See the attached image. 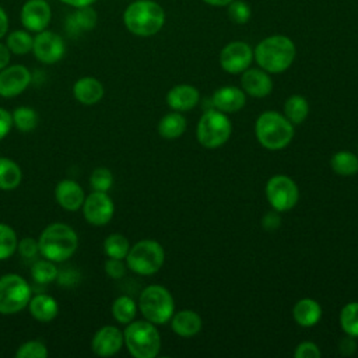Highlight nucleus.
<instances>
[{
	"label": "nucleus",
	"mask_w": 358,
	"mask_h": 358,
	"mask_svg": "<svg viewBox=\"0 0 358 358\" xmlns=\"http://www.w3.org/2000/svg\"><path fill=\"white\" fill-rule=\"evenodd\" d=\"M31 71L25 66H6L0 70V96L13 98L22 94L31 84Z\"/></svg>",
	"instance_id": "4468645a"
},
{
	"label": "nucleus",
	"mask_w": 358,
	"mask_h": 358,
	"mask_svg": "<svg viewBox=\"0 0 358 358\" xmlns=\"http://www.w3.org/2000/svg\"><path fill=\"white\" fill-rule=\"evenodd\" d=\"M136 313H137V305L134 299L127 295H122L116 298L112 303V315L115 320L122 324H127L133 322Z\"/></svg>",
	"instance_id": "cd10ccee"
},
{
	"label": "nucleus",
	"mask_w": 358,
	"mask_h": 358,
	"mask_svg": "<svg viewBox=\"0 0 358 358\" xmlns=\"http://www.w3.org/2000/svg\"><path fill=\"white\" fill-rule=\"evenodd\" d=\"M330 165L333 171L343 176H350L358 172V155L350 151H338L336 152L331 159Z\"/></svg>",
	"instance_id": "c85d7f7f"
},
{
	"label": "nucleus",
	"mask_w": 358,
	"mask_h": 358,
	"mask_svg": "<svg viewBox=\"0 0 358 358\" xmlns=\"http://www.w3.org/2000/svg\"><path fill=\"white\" fill-rule=\"evenodd\" d=\"M123 343V333L117 327L103 326L94 334L91 348L98 357H112L120 351Z\"/></svg>",
	"instance_id": "dca6fc26"
},
{
	"label": "nucleus",
	"mask_w": 358,
	"mask_h": 358,
	"mask_svg": "<svg viewBox=\"0 0 358 358\" xmlns=\"http://www.w3.org/2000/svg\"><path fill=\"white\" fill-rule=\"evenodd\" d=\"M115 213V204L106 192L94 190L83 203V214L88 224L95 227L106 225Z\"/></svg>",
	"instance_id": "9b49d317"
},
{
	"label": "nucleus",
	"mask_w": 358,
	"mask_h": 358,
	"mask_svg": "<svg viewBox=\"0 0 358 358\" xmlns=\"http://www.w3.org/2000/svg\"><path fill=\"white\" fill-rule=\"evenodd\" d=\"M32 52L41 63L53 64L64 56L66 45L60 35L52 31L43 29L38 32L36 36L34 38Z\"/></svg>",
	"instance_id": "f8f14e48"
},
{
	"label": "nucleus",
	"mask_w": 358,
	"mask_h": 358,
	"mask_svg": "<svg viewBox=\"0 0 358 358\" xmlns=\"http://www.w3.org/2000/svg\"><path fill=\"white\" fill-rule=\"evenodd\" d=\"M103 85L95 77H81L73 85L74 98L83 105H95L103 96Z\"/></svg>",
	"instance_id": "aec40b11"
},
{
	"label": "nucleus",
	"mask_w": 358,
	"mask_h": 358,
	"mask_svg": "<svg viewBox=\"0 0 358 358\" xmlns=\"http://www.w3.org/2000/svg\"><path fill=\"white\" fill-rule=\"evenodd\" d=\"M11 116H13V124L20 131H24V133L34 130L38 124V115L35 109L29 106H18L17 109H14Z\"/></svg>",
	"instance_id": "473e14b6"
},
{
	"label": "nucleus",
	"mask_w": 358,
	"mask_h": 358,
	"mask_svg": "<svg viewBox=\"0 0 358 358\" xmlns=\"http://www.w3.org/2000/svg\"><path fill=\"white\" fill-rule=\"evenodd\" d=\"M17 245L18 241L15 231L10 225L0 222V260L11 257L17 250Z\"/></svg>",
	"instance_id": "f704fd0d"
},
{
	"label": "nucleus",
	"mask_w": 358,
	"mask_h": 358,
	"mask_svg": "<svg viewBox=\"0 0 358 358\" xmlns=\"http://www.w3.org/2000/svg\"><path fill=\"white\" fill-rule=\"evenodd\" d=\"M49 355L46 345L39 340H29L18 347L17 358H46Z\"/></svg>",
	"instance_id": "e433bc0d"
},
{
	"label": "nucleus",
	"mask_w": 358,
	"mask_h": 358,
	"mask_svg": "<svg viewBox=\"0 0 358 358\" xmlns=\"http://www.w3.org/2000/svg\"><path fill=\"white\" fill-rule=\"evenodd\" d=\"M252 10L243 0H232L228 4V17L235 24H245L250 20Z\"/></svg>",
	"instance_id": "58836bf2"
},
{
	"label": "nucleus",
	"mask_w": 358,
	"mask_h": 358,
	"mask_svg": "<svg viewBox=\"0 0 358 358\" xmlns=\"http://www.w3.org/2000/svg\"><path fill=\"white\" fill-rule=\"evenodd\" d=\"M266 196L275 211H287L296 204L299 190L289 176L274 175L266 185Z\"/></svg>",
	"instance_id": "9d476101"
},
{
	"label": "nucleus",
	"mask_w": 358,
	"mask_h": 358,
	"mask_svg": "<svg viewBox=\"0 0 358 358\" xmlns=\"http://www.w3.org/2000/svg\"><path fill=\"white\" fill-rule=\"evenodd\" d=\"M17 250L22 257L31 259L34 256H36L39 253V245L38 241L32 239V238H24L18 242L17 245Z\"/></svg>",
	"instance_id": "ea45409f"
},
{
	"label": "nucleus",
	"mask_w": 358,
	"mask_h": 358,
	"mask_svg": "<svg viewBox=\"0 0 358 358\" xmlns=\"http://www.w3.org/2000/svg\"><path fill=\"white\" fill-rule=\"evenodd\" d=\"M59 1L78 8V7H84V6H91V4L95 3L96 0H59Z\"/></svg>",
	"instance_id": "de8ad7c7"
},
{
	"label": "nucleus",
	"mask_w": 358,
	"mask_h": 358,
	"mask_svg": "<svg viewBox=\"0 0 358 358\" xmlns=\"http://www.w3.org/2000/svg\"><path fill=\"white\" fill-rule=\"evenodd\" d=\"M245 101V92L234 85L221 87L213 95V105L224 113H232L242 109Z\"/></svg>",
	"instance_id": "412c9836"
},
{
	"label": "nucleus",
	"mask_w": 358,
	"mask_h": 358,
	"mask_svg": "<svg viewBox=\"0 0 358 358\" xmlns=\"http://www.w3.org/2000/svg\"><path fill=\"white\" fill-rule=\"evenodd\" d=\"M203 1L213 7H224V6H228L232 0H203Z\"/></svg>",
	"instance_id": "09e8293b"
},
{
	"label": "nucleus",
	"mask_w": 358,
	"mask_h": 358,
	"mask_svg": "<svg viewBox=\"0 0 358 358\" xmlns=\"http://www.w3.org/2000/svg\"><path fill=\"white\" fill-rule=\"evenodd\" d=\"M52 17V10L45 0H28L20 14V20L24 28L31 32H41L48 28Z\"/></svg>",
	"instance_id": "2eb2a0df"
},
{
	"label": "nucleus",
	"mask_w": 358,
	"mask_h": 358,
	"mask_svg": "<svg viewBox=\"0 0 358 358\" xmlns=\"http://www.w3.org/2000/svg\"><path fill=\"white\" fill-rule=\"evenodd\" d=\"M29 313L38 322H50L57 316V301L48 294H36L28 302Z\"/></svg>",
	"instance_id": "4be33fe9"
},
{
	"label": "nucleus",
	"mask_w": 358,
	"mask_h": 358,
	"mask_svg": "<svg viewBox=\"0 0 358 358\" xmlns=\"http://www.w3.org/2000/svg\"><path fill=\"white\" fill-rule=\"evenodd\" d=\"M8 31V17L3 7H0V39L7 34Z\"/></svg>",
	"instance_id": "49530a36"
},
{
	"label": "nucleus",
	"mask_w": 358,
	"mask_h": 358,
	"mask_svg": "<svg viewBox=\"0 0 358 358\" xmlns=\"http://www.w3.org/2000/svg\"><path fill=\"white\" fill-rule=\"evenodd\" d=\"M255 133L259 143L271 151L285 148L294 137V124L278 112L262 113L255 124Z\"/></svg>",
	"instance_id": "20e7f679"
},
{
	"label": "nucleus",
	"mask_w": 358,
	"mask_h": 358,
	"mask_svg": "<svg viewBox=\"0 0 358 358\" xmlns=\"http://www.w3.org/2000/svg\"><path fill=\"white\" fill-rule=\"evenodd\" d=\"M164 248L152 239H143L130 248L126 263L127 267L140 275L155 274L164 264Z\"/></svg>",
	"instance_id": "0eeeda50"
},
{
	"label": "nucleus",
	"mask_w": 358,
	"mask_h": 358,
	"mask_svg": "<svg viewBox=\"0 0 358 358\" xmlns=\"http://www.w3.org/2000/svg\"><path fill=\"white\" fill-rule=\"evenodd\" d=\"M90 185L96 192H108L113 185V175L108 168L99 166L91 172Z\"/></svg>",
	"instance_id": "c9c22d12"
},
{
	"label": "nucleus",
	"mask_w": 358,
	"mask_h": 358,
	"mask_svg": "<svg viewBox=\"0 0 358 358\" xmlns=\"http://www.w3.org/2000/svg\"><path fill=\"white\" fill-rule=\"evenodd\" d=\"M105 271H106V274H108L110 278L119 280V278H122V277L126 274V266L123 264L122 259L109 257V259L105 262Z\"/></svg>",
	"instance_id": "79ce46f5"
},
{
	"label": "nucleus",
	"mask_w": 358,
	"mask_h": 358,
	"mask_svg": "<svg viewBox=\"0 0 358 358\" xmlns=\"http://www.w3.org/2000/svg\"><path fill=\"white\" fill-rule=\"evenodd\" d=\"M13 116L11 113L4 109V108H0V140H3L11 130L13 127Z\"/></svg>",
	"instance_id": "37998d69"
},
{
	"label": "nucleus",
	"mask_w": 358,
	"mask_h": 358,
	"mask_svg": "<svg viewBox=\"0 0 358 358\" xmlns=\"http://www.w3.org/2000/svg\"><path fill=\"white\" fill-rule=\"evenodd\" d=\"M241 84L242 90L255 98H263L273 90V80L263 69H246L242 74Z\"/></svg>",
	"instance_id": "a211bd4d"
},
{
	"label": "nucleus",
	"mask_w": 358,
	"mask_h": 358,
	"mask_svg": "<svg viewBox=\"0 0 358 358\" xmlns=\"http://www.w3.org/2000/svg\"><path fill=\"white\" fill-rule=\"evenodd\" d=\"M55 197L60 207H63L67 211H77L83 207L85 194L83 187L71 180V179H63L57 183L55 189Z\"/></svg>",
	"instance_id": "f3484780"
},
{
	"label": "nucleus",
	"mask_w": 358,
	"mask_h": 358,
	"mask_svg": "<svg viewBox=\"0 0 358 358\" xmlns=\"http://www.w3.org/2000/svg\"><path fill=\"white\" fill-rule=\"evenodd\" d=\"M280 217H278V214L277 213H267L266 215H264V218H263V225H264V228H267V229H275L278 225H280Z\"/></svg>",
	"instance_id": "c03bdc74"
},
{
	"label": "nucleus",
	"mask_w": 358,
	"mask_h": 358,
	"mask_svg": "<svg viewBox=\"0 0 358 358\" xmlns=\"http://www.w3.org/2000/svg\"><path fill=\"white\" fill-rule=\"evenodd\" d=\"M294 320L302 327L315 326L322 317V308L319 302L312 298L299 299L292 308Z\"/></svg>",
	"instance_id": "b1692460"
},
{
	"label": "nucleus",
	"mask_w": 358,
	"mask_h": 358,
	"mask_svg": "<svg viewBox=\"0 0 358 358\" xmlns=\"http://www.w3.org/2000/svg\"><path fill=\"white\" fill-rule=\"evenodd\" d=\"M186 130V119L179 112L165 115L158 123V133L161 137L173 140L183 134Z\"/></svg>",
	"instance_id": "a878e982"
},
{
	"label": "nucleus",
	"mask_w": 358,
	"mask_h": 358,
	"mask_svg": "<svg viewBox=\"0 0 358 358\" xmlns=\"http://www.w3.org/2000/svg\"><path fill=\"white\" fill-rule=\"evenodd\" d=\"M232 126L224 112L210 109L203 113L197 124V140L206 148H218L231 136Z\"/></svg>",
	"instance_id": "6e6552de"
},
{
	"label": "nucleus",
	"mask_w": 358,
	"mask_h": 358,
	"mask_svg": "<svg viewBox=\"0 0 358 358\" xmlns=\"http://www.w3.org/2000/svg\"><path fill=\"white\" fill-rule=\"evenodd\" d=\"M138 308L145 320L154 324H164L172 317L175 303L166 288L161 285H148L140 294Z\"/></svg>",
	"instance_id": "423d86ee"
},
{
	"label": "nucleus",
	"mask_w": 358,
	"mask_h": 358,
	"mask_svg": "<svg viewBox=\"0 0 358 358\" xmlns=\"http://www.w3.org/2000/svg\"><path fill=\"white\" fill-rule=\"evenodd\" d=\"M39 253L55 263H62L71 257L78 248L76 231L63 222L48 225L38 239Z\"/></svg>",
	"instance_id": "f03ea898"
},
{
	"label": "nucleus",
	"mask_w": 358,
	"mask_h": 358,
	"mask_svg": "<svg viewBox=\"0 0 358 358\" xmlns=\"http://www.w3.org/2000/svg\"><path fill=\"white\" fill-rule=\"evenodd\" d=\"M340 324L348 337H358V302L344 305L340 313Z\"/></svg>",
	"instance_id": "72a5a7b5"
},
{
	"label": "nucleus",
	"mask_w": 358,
	"mask_h": 358,
	"mask_svg": "<svg viewBox=\"0 0 358 358\" xmlns=\"http://www.w3.org/2000/svg\"><path fill=\"white\" fill-rule=\"evenodd\" d=\"M32 296L29 284L18 274L10 273L0 278V313L14 315L28 306Z\"/></svg>",
	"instance_id": "1a4fd4ad"
},
{
	"label": "nucleus",
	"mask_w": 358,
	"mask_h": 358,
	"mask_svg": "<svg viewBox=\"0 0 358 358\" xmlns=\"http://www.w3.org/2000/svg\"><path fill=\"white\" fill-rule=\"evenodd\" d=\"M123 22L131 34L137 36H151L164 27L165 11L152 0H136L126 7Z\"/></svg>",
	"instance_id": "7ed1b4c3"
},
{
	"label": "nucleus",
	"mask_w": 358,
	"mask_h": 358,
	"mask_svg": "<svg viewBox=\"0 0 358 358\" xmlns=\"http://www.w3.org/2000/svg\"><path fill=\"white\" fill-rule=\"evenodd\" d=\"M309 113L308 101L302 95H292L284 103V116L292 123H302Z\"/></svg>",
	"instance_id": "bb28decb"
},
{
	"label": "nucleus",
	"mask_w": 358,
	"mask_h": 358,
	"mask_svg": "<svg viewBox=\"0 0 358 358\" xmlns=\"http://www.w3.org/2000/svg\"><path fill=\"white\" fill-rule=\"evenodd\" d=\"M172 330L180 336V337H193L196 336L201 329V317L199 313L190 309L180 310L175 315H172Z\"/></svg>",
	"instance_id": "5701e85b"
},
{
	"label": "nucleus",
	"mask_w": 358,
	"mask_h": 358,
	"mask_svg": "<svg viewBox=\"0 0 358 358\" xmlns=\"http://www.w3.org/2000/svg\"><path fill=\"white\" fill-rule=\"evenodd\" d=\"M73 22L81 31L94 29V27L96 25V13L91 6L78 7L77 11L73 14Z\"/></svg>",
	"instance_id": "4c0bfd02"
},
{
	"label": "nucleus",
	"mask_w": 358,
	"mask_h": 358,
	"mask_svg": "<svg viewBox=\"0 0 358 358\" xmlns=\"http://www.w3.org/2000/svg\"><path fill=\"white\" fill-rule=\"evenodd\" d=\"M10 57H11V52H10V49L7 48V45L0 43V70L4 69L6 66H8Z\"/></svg>",
	"instance_id": "a18cd8bd"
},
{
	"label": "nucleus",
	"mask_w": 358,
	"mask_h": 358,
	"mask_svg": "<svg viewBox=\"0 0 358 358\" xmlns=\"http://www.w3.org/2000/svg\"><path fill=\"white\" fill-rule=\"evenodd\" d=\"M22 180V171L17 162L10 158L0 157V189L13 190L20 186Z\"/></svg>",
	"instance_id": "393cba45"
},
{
	"label": "nucleus",
	"mask_w": 358,
	"mask_h": 358,
	"mask_svg": "<svg viewBox=\"0 0 358 358\" xmlns=\"http://www.w3.org/2000/svg\"><path fill=\"white\" fill-rule=\"evenodd\" d=\"M294 357L295 358H319L320 357V350L315 343L303 341L295 348Z\"/></svg>",
	"instance_id": "a19ab883"
},
{
	"label": "nucleus",
	"mask_w": 358,
	"mask_h": 358,
	"mask_svg": "<svg viewBox=\"0 0 358 358\" xmlns=\"http://www.w3.org/2000/svg\"><path fill=\"white\" fill-rule=\"evenodd\" d=\"M253 60L252 48L242 41H234L225 45L220 53V64L221 67L231 74L243 73L249 69Z\"/></svg>",
	"instance_id": "ddd939ff"
},
{
	"label": "nucleus",
	"mask_w": 358,
	"mask_h": 358,
	"mask_svg": "<svg viewBox=\"0 0 358 358\" xmlns=\"http://www.w3.org/2000/svg\"><path fill=\"white\" fill-rule=\"evenodd\" d=\"M59 271L55 266V262L48 260V259H41L36 260L32 267H31V275L34 278V281L39 282V284H49L52 281L56 280Z\"/></svg>",
	"instance_id": "2f4dec72"
},
{
	"label": "nucleus",
	"mask_w": 358,
	"mask_h": 358,
	"mask_svg": "<svg viewBox=\"0 0 358 358\" xmlns=\"http://www.w3.org/2000/svg\"><path fill=\"white\" fill-rule=\"evenodd\" d=\"M6 45L10 49V52L14 53V55H27L32 50L34 38L29 32L22 31V29H17V31H13L11 34L7 35Z\"/></svg>",
	"instance_id": "c756f323"
},
{
	"label": "nucleus",
	"mask_w": 358,
	"mask_h": 358,
	"mask_svg": "<svg viewBox=\"0 0 358 358\" xmlns=\"http://www.w3.org/2000/svg\"><path fill=\"white\" fill-rule=\"evenodd\" d=\"M296 49L294 42L284 35H271L257 43L253 57L267 73H282L294 62Z\"/></svg>",
	"instance_id": "f257e3e1"
},
{
	"label": "nucleus",
	"mask_w": 358,
	"mask_h": 358,
	"mask_svg": "<svg viewBox=\"0 0 358 358\" xmlns=\"http://www.w3.org/2000/svg\"><path fill=\"white\" fill-rule=\"evenodd\" d=\"M200 99L199 91L189 84H180L169 90L166 94V102L171 109L185 112L193 109Z\"/></svg>",
	"instance_id": "6ab92c4d"
},
{
	"label": "nucleus",
	"mask_w": 358,
	"mask_h": 358,
	"mask_svg": "<svg viewBox=\"0 0 358 358\" xmlns=\"http://www.w3.org/2000/svg\"><path fill=\"white\" fill-rule=\"evenodd\" d=\"M124 344L134 358H154L161 348V337L148 320H136L127 323L123 333Z\"/></svg>",
	"instance_id": "39448f33"
},
{
	"label": "nucleus",
	"mask_w": 358,
	"mask_h": 358,
	"mask_svg": "<svg viewBox=\"0 0 358 358\" xmlns=\"http://www.w3.org/2000/svg\"><path fill=\"white\" fill-rule=\"evenodd\" d=\"M103 250L108 257L113 259H126L129 250H130V243L126 236L122 234H112L109 235L105 242H103Z\"/></svg>",
	"instance_id": "7c9ffc66"
}]
</instances>
